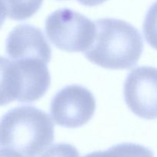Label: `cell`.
I'll use <instances>...</instances> for the list:
<instances>
[{
	"label": "cell",
	"mask_w": 157,
	"mask_h": 157,
	"mask_svg": "<svg viewBox=\"0 0 157 157\" xmlns=\"http://www.w3.org/2000/svg\"><path fill=\"white\" fill-rule=\"evenodd\" d=\"M0 157H23L21 154L9 150H0Z\"/></svg>",
	"instance_id": "obj_13"
},
{
	"label": "cell",
	"mask_w": 157,
	"mask_h": 157,
	"mask_svg": "<svg viewBox=\"0 0 157 157\" xmlns=\"http://www.w3.org/2000/svg\"><path fill=\"white\" fill-rule=\"evenodd\" d=\"M94 24V39L84 52L89 61L112 70L131 68L138 62L144 41L134 26L117 18H101Z\"/></svg>",
	"instance_id": "obj_1"
},
{
	"label": "cell",
	"mask_w": 157,
	"mask_h": 157,
	"mask_svg": "<svg viewBox=\"0 0 157 157\" xmlns=\"http://www.w3.org/2000/svg\"><path fill=\"white\" fill-rule=\"evenodd\" d=\"M83 157H154L152 150L142 145L123 143L104 151H95Z\"/></svg>",
	"instance_id": "obj_8"
},
{
	"label": "cell",
	"mask_w": 157,
	"mask_h": 157,
	"mask_svg": "<svg viewBox=\"0 0 157 157\" xmlns=\"http://www.w3.org/2000/svg\"><path fill=\"white\" fill-rule=\"evenodd\" d=\"M4 6L6 15L17 21L33 16L41 8L43 0H0Z\"/></svg>",
	"instance_id": "obj_9"
},
{
	"label": "cell",
	"mask_w": 157,
	"mask_h": 157,
	"mask_svg": "<svg viewBox=\"0 0 157 157\" xmlns=\"http://www.w3.org/2000/svg\"><path fill=\"white\" fill-rule=\"evenodd\" d=\"M6 9H5V7L2 5V3L1 1H0V29H1L3 23H4L5 20H6Z\"/></svg>",
	"instance_id": "obj_14"
},
{
	"label": "cell",
	"mask_w": 157,
	"mask_h": 157,
	"mask_svg": "<svg viewBox=\"0 0 157 157\" xmlns=\"http://www.w3.org/2000/svg\"><path fill=\"white\" fill-rule=\"evenodd\" d=\"M144 34L147 43L157 50V1L147 11L144 22Z\"/></svg>",
	"instance_id": "obj_10"
},
{
	"label": "cell",
	"mask_w": 157,
	"mask_h": 157,
	"mask_svg": "<svg viewBox=\"0 0 157 157\" xmlns=\"http://www.w3.org/2000/svg\"><path fill=\"white\" fill-rule=\"evenodd\" d=\"M6 50L12 61L38 59L48 64L52 48L41 30L32 25L16 26L9 34Z\"/></svg>",
	"instance_id": "obj_6"
},
{
	"label": "cell",
	"mask_w": 157,
	"mask_h": 157,
	"mask_svg": "<svg viewBox=\"0 0 157 157\" xmlns=\"http://www.w3.org/2000/svg\"><path fill=\"white\" fill-rule=\"evenodd\" d=\"M77 1L86 6H96L102 4L107 0H77Z\"/></svg>",
	"instance_id": "obj_12"
},
{
	"label": "cell",
	"mask_w": 157,
	"mask_h": 157,
	"mask_svg": "<svg viewBox=\"0 0 157 157\" xmlns=\"http://www.w3.org/2000/svg\"><path fill=\"white\" fill-rule=\"evenodd\" d=\"M55 127L48 114L33 106H20L0 120V148L37 157L53 143Z\"/></svg>",
	"instance_id": "obj_2"
},
{
	"label": "cell",
	"mask_w": 157,
	"mask_h": 157,
	"mask_svg": "<svg viewBox=\"0 0 157 157\" xmlns=\"http://www.w3.org/2000/svg\"><path fill=\"white\" fill-rule=\"evenodd\" d=\"M39 157H80V154L76 147L61 143L53 145Z\"/></svg>",
	"instance_id": "obj_11"
},
{
	"label": "cell",
	"mask_w": 157,
	"mask_h": 157,
	"mask_svg": "<svg viewBox=\"0 0 157 157\" xmlns=\"http://www.w3.org/2000/svg\"><path fill=\"white\" fill-rule=\"evenodd\" d=\"M124 100L136 116L157 119V68L138 67L127 75L124 86Z\"/></svg>",
	"instance_id": "obj_5"
},
{
	"label": "cell",
	"mask_w": 157,
	"mask_h": 157,
	"mask_svg": "<svg viewBox=\"0 0 157 157\" xmlns=\"http://www.w3.org/2000/svg\"><path fill=\"white\" fill-rule=\"evenodd\" d=\"M96 101L91 92L83 86L72 84L64 87L51 102L50 113L55 124L66 128H78L87 124L94 114Z\"/></svg>",
	"instance_id": "obj_4"
},
{
	"label": "cell",
	"mask_w": 157,
	"mask_h": 157,
	"mask_svg": "<svg viewBox=\"0 0 157 157\" xmlns=\"http://www.w3.org/2000/svg\"><path fill=\"white\" fill-rule=\"evenodd\" d=\"M45 32L58 48L67 52H84L94 39L95 24L79 12L60 9L46 18Z\"/></svg>",
	"instance_id": "obj_3"
},
{
	"label": "cell",
	"mask_w": 157,
	"mask_h": 157,
	"mask_svg": "<svg viewBox=\"0 0 157 157\" xmlns=\"http://www.w3.org/2000/svg\"><path fill=\"white\" fill-rule=\"evenodd\" d=\"M22 90V80L14 61L0 56V106L19 101Z\"/></svg>",
	"instance_id": "obj_7"
}]
</instances>
